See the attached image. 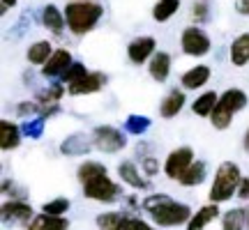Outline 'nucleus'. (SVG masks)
Returning a JSON list of instances; mask_svg holds the SVG:
<instances>
[{"label":"nucleus","mask_w":249,"mask_h":230,"mask_svg":"<svg viewBox=\"0 0 249 230\" xmlns=\"http://www.w3.org/2000/svg\"><path fill=\"white\" fill-rule=\"evenodd\" d=\"M14 5H17V0H0V9H2V14H5L9 7H14Z\"/></svg>","instance_id":"nucleus-41"},{"label":"nucleus","mask_w":249,"mask_h":230,"mask_svg":"<svg viewBox=\"0 0 249 230\" xmlns=\"http://www.w3.org/2000/svg\"><path fill=\"white\" fill-rule=\"evenodd\" d=\"M70 221L65 216H51V214H37L33 221L26 226V230H67Z\"/></svg>","instance_id":"nucleus-17"},{"label":"nucleus","mask_w":249,"mask_h":230,"mask_svg":"<svg viewBox=\"0 0 249 230\" xmlns=\"http://www.w3.org/2000/svg\"><path fill=\"white\" fill-rule=\"evenodd\" d=\"M247 230H249V216H247Z\"/></svg>","instance_id":"nucleus-43"},{"label":"nucleus","mask_w":249,"mask_h":230,"mask_svg":"<svg viewBox=\"0 0 249 230\" xmlns=\"http://www.w3.org/2000/svg\"><path fill=\"white\" fill-rule=\"evenodd\" d=\"M143 173L145 175H157L160 173V164L155 157H143Z\"/></svg>","instance_id":"nucleus-36"},{"label":"nucleus","mask_w":249,"mask_h":230,"mask_svg":"<svg viewBox=\"0 0 249 230\" xmlns=\"http://www.w3.org/2000/svg\"><path fill=\"white\" fill-rule=\"evenodd\" d=\"M238 196H240L242 200H249V177H242L240 189H238Z\"/></svg>","instance_id":"nucleus-39"},{"label":"nucleus","mask_w":249,"mask_h":230,"mask_svg":"<svg viewBox=\"0 0 249 230\" xmlns=\"http://www.w3.org/2000/svg\"><path fill=\"white\" fill-rule=\"evenodd\" d=\"M148 71H150V76L157 81V83H164L171 74V55L164 53V51H157V53L150 58Z\"/></svg>","instance_id":"nucleus-18"},{"label":"nucleus","mask_w":249,"mask_h":230,"mask_svg":"<svg viewBox=\"0 0 249 230\" xmlns=\"http://www.w3.org/2000/svg\"><path fill=\"white\" fill-rule=\"evenodd\" d=\"M116 230H155L150 223H145L143 219H136V216H129V214H123L120 223L116 226Z\"/></svg>","instance_id":"nucleus-32"},{"label":"nucleus","mask_w":249,"mask_h":230,"mask_svg":"<svg viewBox=\"0 0 249 230\" xmlns=\"http://www.w3.org/2000/svg\"><path fill=\"white\" fill-rule=\"evenodd\" d=\"M192 16H194L196 21H205V18H208V7H205V2H194Z\"/></svg>","instance_id":"nucleus-38"},{"label":"nucleus","mask_w":249,"mask_h":230,"mask_svg":"<svg viewBox=\"0 0 249 230\" xmlns=\"http://www.w3.org/2000/svg\"><path fill=\"white\" fill-rule=\"evenodd\" d=\"M102 175H108V170L104 164H99V161H83L76 170V177H79L81 184H88L92 180H97Z\"/></svg>","instance_id":"nucleus-24"},{"label":"nucleus","mask_w":249,"mask_h":230,"mask_svg":"<svg viewBox=\"0 0 249 230\" xmlns=\"http://www.w3.org/2000/svg\"><path fill=\"white\" fill-rule=\"evenodd\" d=\"M178 9H180V0H157V5L152 7V18H155L157 23H164V21H169Z\"/></svg>","instance_id":"nucleus-28"},{"label":"nucleus","mask_w":249,"mask_h":230,"mask_svg":"<svg viewBox=\"0 0 249 230\" xmlns=\"http://www.w3.org/2000/svg\"><path fill=\"white\" fill-rule=\"evenodd\" d=\"M67 210H70V200L67 198H53V200L42 205V212L51 214V216H65Z\"/></svg>","instance_id":"nucleus-31"},{"label":"nucleus","mask_w":249,"mask_h":230,"mask_svg":"<svg viewBox=\"0 0 249 230\" xmlns=\"http://www.w3.org/2000/svg\"><path fill=\"white\" fill-rule=\"evenodd\" d=\"M240 182H242V173H240V166H238V164H233V161L219 164V168L214 173L213 186H210V194H208L210 203L219 205V203L231 200L233 196L238 194Z\"/></svg>","instance_id":"nucleus-3"},{"label":"nucleus","mask_w":249,"mask_h":230,"mask_svg":"<svg viewBox=\"0 0 249 230\" xmlns=\"http://www.w3.org/2000/svg\"><path fill=\"white\" fill-rule=\"evenodd\" d=\"M21 131H23V136H28V138H39V136L44 133V117L28 120V122L21 127Z\"/></svg>","instance_id":"nucleus-34"},{"label":"nucleus","mask_w":249,"mask_h":230,"mask_svg":"<svg viewBox=\"0 0 249 230\" xmlns=\"http://www.w3.org/2000/svg\"><path fill=\"white\" fill-rule=\"evenodd\" d=\"M0 214H2L5 223H26V226L37 216L26 200H5Z\"/></svg>","instance_id":"nucleus-9"},{"label":"nucleus","mask_w":249,"mask_h":230,"mask_svg":"<svg viewBox=\"0 0 249 230\" xmlns=\"http://www.w3.org/2000/svg\"><path fill=\"white\" fill-rule=\"evenodd\" d=\"M150 129V117L145 115H129L124 120V131L127 133H134V136H141L143 131Z\"/></svg>","instance_id":"nucleus-29"},{"label":"nucleus","mask_w":249,"mask_h":230,"mask_svg":"<svg viewBox=\"0 0 249 230\" xmlns=\"http://www.w3.org/2000/svg\"><path fill=\"white\" fill-rule=\"evenodd\" d=\"M21 136H23V131L18 129V124L9 122V120H2V122H0V148H2V150H14V148H18Z\"/></svg>","instance_id":"nucleus-20"},{"label":"nucleus","mask_w":249,"mask_h":230,"mask_svg":"<svg viewBox=\"0 0 249 230\" xmlns=\"http://www.w3.org/2000/svg\"><path fill=\"white\" fill-rule=\"evenodd\" d=\"M141 207L150 214V219L160 228H176V226H187L189 219L194 216L192 207L185 203L173 200L166 194H152L141 200Z\"/></svg>","instance_id":"nucleus-1"},{"label":"nucleus","mask_w":249,"mask_h":230,"mask_svg":"<svg viewBox=\"0 0 249 230\" xmlns=\"http://www.w3.org/2000/svg\"><path fill=\"white\" fill-rule=\"evenodd\" d=\"M17 113L18 115H35V113H39V104H33V101H23V104H18V108H17Z\"/></svg>","instance_id":"nucleus-37"},{"label":"nucleus","mask_w":249,"mask_h":230,"mask_svg":"<svg viewBox=\"0 0 249 230\" xmlns=\"http://www.w3.org/2000/svg\"><path fill=\"white\" fill-rule=\"evenodd\" d=\"M104 14V7L99 2H90V0H74L65 7V21L70 33H74L76 37L90 33L92 28L97 26V21Z\"/></svg>","instance_id":"nucleus-2"},{"label":"nucleus","mask_w":249,"mask_h":230,"mask_svg":"<svg viewBox=\"0 0 249 230\" xmlns=\"http://www.w3.org/2000/svg\"><path fill=\"white\" fill-rule=\"evenodd\" d=\"M90 143L92 148H97L99 152H107V154H113V152H120L124 148V133L116 127H108V124H99L92 129V136H90Z\"/></svg>","instance_id":"nucleus-5"},{"label":"nucleus","mask_w":249,"mask_h":230,"mask_svg":"<svg viewBox=\"0 0 249 230\" xmlns=\"http://www.w3.org/2000/svg\"><path fill=\"white\" fill-rule=\"evenodd\" d=\"M71 2H74V0H71Z\"/></svg>","instance_id":"nucleus-44"},{"label":"nucleus","mask_w":249,"mask_h":230,"mask_svg":"<svg viewBox=\"0 0 249 230\" xmlns=\"http://www.w3.org/2000/svg\"><path fill=\"white\" fill-rule=\"evenodd\" d=\"M247 216L249 210L245 207H235L222 216V230H247Z\"/></svg>","instance_id":"nucleus-22"},{"label":"nucleus","mask_w":249,"mask_h":230,"mask_svg":"<svg viewBox=\"0 0 249 230\" xmlns=\"http://www.w3.org/2000/svg\"><path fill=\"white\" fill-rule=\"evenodd\" d=\"M83 196L90 200H97V203H116L120 196V186L108 175H102L88 184H83Z\"/></svg>","instance_id":"nucleus-6"},{"label":"nucleus","mask_w":249,"mask_h":230,"mask_svg":"<svg viewBox=\"0 0 249 230\" xmlns=\"http://www.w3.org/2000/svg\"><path fill=\"white\" fill-rule=\"evenodd\" d=\"M124 212H104L97 216V228L99 230H116V226L120 223Z\"/></svg>","instance_id":"nucleus-33"},{"label":"nucleus","mask_w":249,"mask_h":230,"mask_svg":"<svg viewBox=\"0 0 249 230\" xmlns=\"http://www.w3.org/2000/svg\"><path fill=\"white\" fill-rule=\"evenodd\" d=\"M210 81V67H205V65H198V67H192V69H187L182 74V88L185 90H198L203 88L205 83Z\"/></svg>","instance_id":"nucleus-16"},{"label":"nucleus","mask_w":249,"mask_h":230,"mask_svg":"<svg viewBox=\"0 0 249 230\" xmlns=\"http://www.w3.org/2000/svg\"><path fill=\"white\" fill-rule=\"evenodd\" d=\"M90 143L86 133H71L70 138H65V143L60 145V152L67 154V157H83L88 154Z\"/></svg>","instance_id":"nucleus-19"},{"label":"nucleus","mask_w":249,"mask_h":230,"mask_svg":"<svg viewBox=\"0 0 249 230\" xmlns=\"http://www.w3.org/2000/svg\"><path fill=\"white\" fill-rule=\"evenodd\" d=\"M182 106H185V92L180 88H173L166 95V97L161 99V104H160V115L161 117H176V115L182 111Z\"/></svg>","instance_id":"nucleus-14"},{"label":"nucleus","mask_w":249,"mask_h":230,"mask_svg":"<svg viewBox=\"0 0 249 230\" xmlns=\"http://www.w3.org/2000/svg\"><path fill=\"white\" fill-rule=\"evenodd\" d=\"M205 175H208V166H205V161H194V164H192V166H189V168L178 177V182L182 186H198L205 180Z\"/></svg>","instance_id":"nucleus-23"},{"label":"nucleus","mask_w":249,"mask_h":230,"mask_svg":"<svg viewBox=\"0 0 249 230\" xmlns=\"http://www.w3.org/2000/svg\"><path fill=\"white\" fill-rule=\"evenodd\" d=\"M42 23H44V28H49L53 35H60L62 28L67 26L65 12H60L55 5H46V7L42 9Z\"/></svg>","instance_id":"nucleus-21"},{"label":"nucleus","mask_w":249,"mask_h":230,"mask_svg":"<svg viewBox=\"0 0 249 230\" xmlns=\"http://www.w3.org/2000/svg\"><path fill=\"white\" fill-rule=\"evenodd\" d=\"M235 12L242 16H249V0H235Z\"/></svg>","instance_id":"nucleus-40"},{"label":"nucleus","mask_w":249,"mask_h":230,"mask_svg":"<svg viewBox=\"0 0 249 230\" xmlns=\"http://www.w3.org/2000/svg\"><path fill=\"white\" fill-rule=\"evenodd\" d=\"M231 62L235 67H242L249 62V33L235 37L231 44Z\"/></svg>","instance_id":"nucleus-25"},{"label":"nucleus","mask_w":249,"mask_h":230,"mask_svg":"<svg viewBox=\"0 0 249 230\" xmlns=\"http://www.w3.org/2000/svg\"><path fill=\"white\" fill-rule=\"evenodd\" d=\"M180 46H182V51L187 55L201 58V55H205L210 51V37L205 35L198 26H189L185 28V33L180 37Z\"/></svg>","instance_id":"nucleus-7"},{"label":"nucleus","mask_w":249,"mask_h":230,"mask_svg":"<svg viewBox=\"0 0 249 230\" xmlns=\"http://www.w3.org/2000/svg\"><path fill=\"white\" fill-rule=\"evenodd\" d=\"M242 143H245V150L249 152V129L245 131V138H242Z\"/></svg>","instance_id":"nucleus-42"},{"label":"nucleus","mask_w":249,"mask_h":230,"mask_svg":"<svg viewBox=\"0 0 249 230\" xmlns=\"http://www.w3.org/2000/svg\"><path fill=\"white\" fill-rule=\"evenodd\" d=\"M53 51L55 49H51V42H46V39L35 42V44L28 49V62L30 65H46L49 58L53 55Z\"/></svg>","instance_id":"nucleus-26"},{"label":"nucleus","mask_w":249,"mask_h":230,"mask_svg":"<svg viewBox=\"0 0 249 230\" xmlns=\"http://www.w3.org/2000/svg\"><path fill=\"white\" fill-rule=\"evenodd\" d=\"M104 83H107V76H104V74H99V71H90L83 81L70 85L67 92L74 95V97H79V95H95V92H99V90L104 88Z\"/></svg>","instance_id":"nucleus-12"},{"label":"nucleus","mask_w":249,"mask_h":230,"mask_svg":"<svg viewBox=\"0 0 249 230\" xmlns=\"http://www.w3.org/2000/svg\"><path fill=\"white\" fill-rule=\"evenodd\" d=\"M247 95L242 92L240 88H229L226 92L219 95V101H217V106H214L213 115H210V122H213L214 129H229V124H231L233 115L240 113L242 108L247 106Z\"/></svg>","instance_id":"nucleus-4"},{"label":"nucleus","mask_w":249,"mask_h":230,"mask_svg":"<svg viewBox=\"0 0 249 230\" xmlns=\"http://www.w3.org/2000/svg\"><path fill=\"white\" fill-rule=\"evenodd\" d=\"M194 150L192 148H178L173 150L164 161V175L171 177V180H178L182 173H185L192 164H194Z\"/></svg>","instance_id":"nucleus-8"},{"label":"nucleus","mask_w":249,"mask_h":230,"mask_svg":"<svg viewBox=\"0 0 249 230\" xmlns=\"http://www.w3.org/2000/svg\"><path fill=\"white\" fill-rule=\"evenodd\" d=\"M71 53L67 51V49H55L53 55L49 58V62L44 65V69H42V76H46V79H55V76H62L65 74V69L71 65Z\"/></svg>","instance_id":"nucleus-11"},{"label":"nucleus","mask_w":249,"mask_h":230,"mask_svg":"<svg viewBox=\"0 0 249 230\" xmlns=\"http://www.w3.org/2000/svg\"><path fill=\"white\" fill-rule=\"evenodd\" d=\"M155 51H157V42L152 37H136L127 46V55H129V60L134 65H143L145 60H150Z\"/></svg>","instance_id":"nucleus-10"},{"label":"nucleus","mask_w":249,"mask_h":230,"mask_svg":"<svg viewBox=\"0 0 249 230\" xmlns=\"http://www.w3.org/2000/svg\"><path fill=\"white\" fill-rule=\"evenodd\" d=\"M90 71L86 69V65L83 62H71L70 67L65 69V74H62L60 79L67 83V85H74V83H79V81H83L86 76H88Z\"/></svg>","instance_id":"nucleus-30"},{"label":"nucleus","mask_w":249,"mask_h":230,"mask_svg":"<svg viewBox=\"0 0 249 230\" xmlns=\"http://www.w3.org/2000/svg\"><path fill=\"white\" fill-rule=\"evenodd\" d=\"M65 95V88H60L58 83H53L51 88H46L39 92V104H58V99Z\"/></svg>","instance_id":"nucleus-35"},{"label":"nucleus","mask_w":249,"mask_h":230,"mask_svg":"<svg viewBox=\"0 0 249 230\" xmlns=\"http://www.w3.org/2000/svg\"><path fill=\"white\" fill-rule=\"evenodd\" d=\"M219 216V205H203L198 212H194V216L189 219V223H187V230H205L210 223L214 221Z\"/></svg>","instance_id":"nucleus-15"},{"label":"nucleus","mask_w":249,"mask_h":230,"mask_svg":"<svg viewBox=\"0 0 249 230\" xmlns=\"http://www.w3.org/2000/svg\"><path fill=\"white\" fill-rule=\"evenodd\" d=\"M118 177L123 180L124 184H129L132 189H148V180H143V175L139 173V166L134 161H123L118 166Z\"/></svg>","instance_id":"nucleus-13"},{"label":"nucleus","mask_w":249,"mask_h":230,"mask_svg":"<svg viewBox=\"0 0 249 230\" xmlns=\"http://www.w3.org/2000/svg\"><path fill=\"white\" fill-rule=\"evenodd\" d=\"M217 101H219V97H217L214 92H203L198 99H194L192 111H194V115H198V117H210L214 106H217Z\"/></svg>","instance_id":"nucleus-27"}]
</instances>
